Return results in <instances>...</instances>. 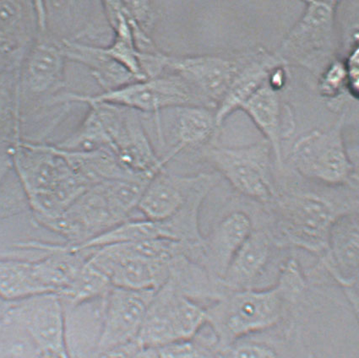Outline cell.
Listing matches in <instances>:
<instances>
[{
  "instance_id": "obj_33",
  "label": "cell",
  "mask_w": 359,
  "mask_h": 358,
  "mask_svg": "<svg viewBox=\"0 0 359 358\" xmlns=\"http://www.w3.org/2000/svg\"><path fill=\"white\" fill-rule=\"evenodd\" d=\"M20 352H22V347L20 345H8L0 343V358H10Z\"/></svg>"
},
{
  "instance_id": "obj_25",
  "label": "cell",
  "mask_w": 359,
  "mask_h": 358,
  "mask_svg": "<svg viewBox=\"0 0 359 358\" xmlns=\"http://www.w3.org/2000/svg\"><path fill=\"white\" fill-rule=\"evenodd\" d=\"M158 349L160 358H222L218 339L206 323L191 338L175 341Z\"/></svg>"
},
{
  "instance_id": "obj_26",
  "label": "cell",
  "mask_w": 359,
  "mask_h": 358,
  "mask_svg": "<svg viewBox=\"0 0 359 358\" xmlns=\"http://www.w3.org/2000/svg\"><path fill=\"white\" fill-rule=\"evenodd\" d=\"M282 352L267 338L251 335L235 341L225 350L222 358H282Z\"/></svg>"
},
{
  "instance_id": "obj_32",
  "label": "cell",
  "mask_w": 359,
  "mask_h": 358,
  "mask_svg": "<svg viewBox=\"0 0 359 358\" xmlns=\"http://www.w3.org/2000/svg\"><path fill=\"white\" fill-rule=\"evenodd\" d=\"M12 303H13V301L4 298L0 295V333L8 325V315H9Z\"/></svg>"
},
{
  "instance_id": "obj_14",
  "label": "cell",
  "mask_w": 359,
  "mask_h": 358,
  "mask_svg": "<svg viewBox=\"0 0 359 358\" xmlns=\"http://www.w3.org/2000/svg\"><path fill=\"white\" fill-rule=\"evenodd\" d=\"M243 59L224 55L169 56L167 71L182 78L212 109L224 97Z\"/></svg>"
},
{
  "instance_id": "obj_20",
  "label": "cell",
  "mask_w": 359,
  "mask_h": 358,
  "mask_svg": "<svg viewBox=\"0 0 359 358\" xmlns=\"http://www.w3.org/2000/svg\"><path fill=\"white\" fill-rule=\"evenodd\" d=\"M262 131L273 152L276 166L283 170L282 143L285 133L278 92L266 81L252 97L241 106Z\"/></svg>"
},
{
  "instance_id": "obj_27",
  "label": "cell",
  "mask_w": 359,
  "mask_h": 358,
  "mask_svg": "<svg viewBox=\"0 0 359 358\" xmlns=\"http://www.w3.org/2000/svg\"><path fill=\"white\" fill-rule=\"evenodd\" d=\"M319 89L322 96L328 98L339 97L348 90V78L344 61L336 59L321 73Z\"/></svg>"
},
{
  "instance_id": "obj_3",
  "label": "cell",
  "mask_w": 359,
  "mask_h": 358,
  "mask_svg": "<svg viewBox=\"0 0 359 358\" xmlns=\"http://www.w3.org/2000/svg\"><path fill=\"white\" fill-rule=\"evenodd\" d=\"M337 188V187H335ZM280 191L266 207L274 217L271 233L278 248H296L324 256L332 226L342 216L358 212V189L344 191Z\"/></svg>"
},
{
  "instance_id": "obj_22",
  "label": "cell",
  "mask_w": 359,
  "mask_h": 358,
  "mask_svg": "<svg viewBox=\"0 0 359 358\" xmlns=\"http://www.w3.org/2000/svg\"><path fill=\"white\" fill-rule=\"evenodd\" d=\"M169 109L175 122L177 142L170 150L175 156L189 147L203 146L216 139L220 129L213 109L191 105Z\"/></svg>"
},
{
  "instance_id": "obj_18",
  "label": "cell",
  "mask_w": 359,
  "mask_h": 358,
  "mask_svg": "<svg viewBox=\"0 0 359 358\" xmlns=\"http://www.w3.org/2000/svg\"><path fill=\"white\" fill-rule=\"evenodd\" d=\"M280 65L286 64L278 55L263 50L243 57L241 67L228 92L215 109V118L219 129L225 119L234 111L241 109L266 83L271 72Z\"/></svg>"
},
{
  "instance_id": "obj_12",
  "label": "cell",
  "mask_w": 359,
  "mask_h": 358,
  "mask_svg": "<svg viewBox=\"0 0 359 358\" xmlns=\"http://www.w3.org/2000/svg\"><path fill=\"white\" fill-rule=\"evenodd\" d=\"M90 250L88 261L107 275L113 287L156 291L170 277L171 263L151 261L131 254L121 244Z\"/></svg>"
},
{
  "instance_id": "obj_31",
  "label": "cell",
  "mask_w": 359,
  "mask_h": 358,
  "mask_svg": "<svg viewBox=\"0 0 359 358\" xmlns=\"http://www.w3.org/2000/svg\"><path fill=\"white\" fill-rule=\"evenodd\" d=\"M26 52L18 53H8L0 51V74L6 71L12 64L22 60Z\"/></svg>"
},
{
  "instance_id": "obj_4",
  "label": "cell",
  "mask_w": 359,
  "mask_h": 358,
  "mask_svg": "<svg viewBox=\"0 0 359 358\" xmlns=\"http://www.w3.org/2000/svg\"><path fill=\"white\" fill-rule=\"evenodd\" d=\"M345 115L327 130H312L294 143L290 162L304 178L328 187L358 189L356 166L346 151L344 137Z\"/></svg>"
},
{
  "instance_id": "obj_19",
  "label": "cell",
  "mask_w": 359,
  "mask_h": 358,
  "mask_svg": "<svg viewBox=\"0 0 359 358\" xmlns=\"http://www.w3.org/2000/svg\"><path fill=\"white\" fill-rule=\"evenodd\" d=\"M61 42L66 60L88 67L94 79L103 90L102 92H111L138 81L133 74L110 55L106 47L76 41L62 40Z\"/></svg>"
},
{
  "instance_id": "obj_17",
  "label": "cell",
  "mask_w": 359,
  "mask_h": 358,
  "mask_svg": "<svg viewBox=\"0 0 359 358\" xmlns=\"http://www.w3.org/2000/svg\"><path fill=\"white\" fill-rule=\"evenodd\" d=\"M275 245L270 230L253 229L234 254L221 283L226 292L255 289Z\"/></svg>"
},
{
  "instance_id": "obj_6",
  "label": "cell",
  "mask_w": 359,
  "mask_h": 358,
  "mask_svg": "<svg viewBox=\"0 0 359 358\" xmlns=\"http://www.w3.org/2000/svg\"><path fill=\"white\" fill-rule=\"evenodd\" d=\"M86 104L97 113L111 151L127 170L137 175H155L172 160L170 155H156L137 111L107 102Z\"/></svg>"
},
{
  "instance_id": "obj_8",
  "label": "cell",
  "mask_w": 359,
  "mask_h": 358,
  "mask_svg": "<svg viewBox=\"0 0 359 358\" xmlns=\"http://www.w3.org/2000/svg\"><path fill=\"white\" fill-rule=\"evenodd\" d=\"M271 154L273 152L266 139L247 146H213L204 151L205 158L235 191L265 205L278 193L272 174Z\"/></svg>"
},
{
  "instance_id": "obj_9",
  "label": "cell",
  "mask_w": 359,
  "mask_h": 358,
  "mask_svg": "<svg viewBox=\"0 0 359 358\" xmlns=\"http://www.w3.org/2000/svg\"><path fill=\"white\" fill-rule=\"evenodd\" d=\"M65 99L74 102H107L126 106L142 113H154L180 106H201L209 108L206 102L182 78L171 72L145 81L132 82L121 88L94 96L68 92Z\"/></svg>"
},
{
  "instance_id": "obj_28",
  "label": "cell",
  "mask_w": 359,
  "mask_h": 358,
  "mask_svg": "<svg viewBox=\"0 0 359 358\" xmlns=\"http://www.w3.org/2000/svg\"><path fill=\"white\" fill-rule=\"evenodd\" d=\"M131 18L144 31L150 34L154 22V11L148 1H123Z\"/></svg>"
},
{
  "instance_id": "obj_29",
  "label": "cell",
  "mask_w": 359,
  "mask_h": 358,
  "mask_svg": "<svg viewBox=\"0 0 359 358\" xmlns=\"http://www.w3.org/2000/svg\"><path fill=\"white\" fill-rule=\"evenodd\" d=\"M358 43L353 45L348 57L344 61L346 78H348V90L355 99L359 95V49Z\"/></svg>"
},
{
  "instance_id": "obj_15",
  "label": "cell",
  "mask_w": 359,
  "mask_h": 358,
  "mask_svg": "<svg viewBox=\"0 0 359 358\" xmlns=\"http://www.w3.org/2000/svg\"><path fill=\"white\" fill-rule=\"evenodd\" d=\"M358 212L346 214L333 224L327 252L320 259L322 267L344 291L358 315Z\"/></svg>"
},
{
  "instance_id": "obj_7",
  "label": "cell",
  "mask_w": 359,
  "mask_h": 358,
  "mask_svg": "<svg viewBox=\"0 0 359 358\" xmlns=\"http://www.w3.org/2000/svg\"><path fill=\"white\" fill-rule=\"evenodd\" d=\"M206 322L205 308L168 280L155 292L137 339L144 347L159 348L191 338Z\"/></svg>"
},
{
  "instance_id": "obj_11",
  "label": "cell",
  "mask_w": 359,
  "mask_h": 358,
  "mask_svg": "<svg viewBox=\"0 0 359 358\" xmlns=\"http://www.w3.org/2000/svg\"><path fill=\"white\" fill-rule=\"evenodd\" d=\"M155 292L110 288L102 300L100 329L90 358L137 339Z\"/></svg>"
},
{
  "instance_id": "obj_13",
  "label": "cell",
  "mask_w": 359,
  "mask_h": 358,
  "mask_svg": "<svg viewBox=\"0 0 359 358\" xmlns=\"http://www.w3.org/2000/svg\"><path fill=\"white\" fill-rule=\"evenodd\" d=\"M220 180L217 172L182 176L169 174L164 168L148 184L137 209L147 219H168L198 193H210Z\"/></svg>"
},
{
  "instance_id": "obj_5",
  "label": "cell",
  "mask_w": 359,
  "mask_h": 358,
  "mask_svg": "<svg viewBox=\"0 0 359 358\" xmlns=\"http://www.w3.org/2000/svg\"><path fill=\"white\" fill-rule=\"evenodd\" d=\"M339 4L305 1L303 15L284 39L276 55L286 64H299L320 76L337 59L335 19Z\"/></svg>"
},
{
  "instance_id": "obj_10",
  "label": "cell",
  "mask_w": 359,
  "mask_h": 358,
  "mask_svg": "<svg viewBox=\"0 0 359 358\" xmlns=\"http://www.w3.org/2000/svg\"><path fill=\"white\" fill-rule=\"evenodd\" d=\"M16 324L26 332L40 355L55 354L72 358L67 338L65 304L57 294H43L13 301L8 325Z\"/></svg>"
},
{
  "instance_id": "obj_23",
  "label": "cell",
  "mask_w": 359,
  "mask_h": 358,
  "mask_svg": "<svg viewBox=\"0 0 359 358\" xmlns=\"http://www.w3.org/2000/svg\"><path fill=\"white\" fill-rule=\"evenodd\" d=\"M112 287L107 275L86 259L73 282L59 295L65 307L72 308L102 298Z\"/></svg>"
},
{
  "instance_id": "obj_24",
  "label": "cell",
  "mask_w": 359,
  "mask_h": 358,
  "mask_svg": "<svg viewBox=\"0 0 359 358\" xmlns=\"http://www.w3.org/2000/svg\"><path fill=\"white\" fill-rule=\"evenodd\" d=\"M22 60L0 74V135H20L19 78Z\"/></svg>"
},
{
  "instance_id": "obj_16",
  "label": "cell",
  "mask_w": 359,
  "mask_h": 358,
  "mask_svg": "<svg viewBox=\"0 0 359 358\" xmlns=\"http://www.w3.org/2000/svg\"><path fill=\"white\" fill-rule=\"evenodd\" d=\"M253 229L252 220L247 213L229 214L205 237L198 265L203 267L210 277L221 282L234 254Z\"/></svg>"
},
{
  "instance_id": "obj_21",
  "label": "cell",
  "mask_w": 359,
  "mask_h": 358,
  "mask_svg": "<svg viewBox=\"0 0 359 358\" xmlns=\"http://www.w3.org/2000/svg\"><path fill=\"white\" fill-rule=\"evenodd\" d=\"M36 34L33 2L0 1V51L27 52Z\"/></svg>"
},
{
  "instance_id": "obj_2",
  "label": "cell",
  "mask_w": 359,
  "mask_h": 358,
  "mask_svg": "<svg viewBox=\"0 0 359 358\" xmlns=\"http://www.w3.org/2000/svg\"><path fill=\"white\" fill-rule=\"evenodd\" d=\"M36 34L20 69V134L39 128L50 132L69 112L60 97L65 88V60L61 40L48 31L45 3L35 1Z\"/></svg>"
},
{
  "instance_id": "obj_34",
  "label": "cell",
  "mask_w": 359,
  "mask_h": 358,
  "mask_svg": "<svg viewBox=\"0 0 359 358\" xmlns=\"http://www.w3.org/2000/svg\"><path fill=\"white\" fill-rule=\"evenodd\" d=\"M134 358H160L158 349L142 345L136 352Z\"/></svg>"
},
{
  "instance_id": "obj_30",
  "label": "cell",
  "mask_w": 359,
  "mask_h": 358,
  "mask_svg": "<svg viewBox=\"0 0 359 358\" xmlns=\"http://www.w3.org/2000/svg\"><path fill=\"white\" fill-rule=\"evenodd\" d=\"M142 347L137 339L118 345L95 355L93 358H134L138 350Z\"/></svg>"
},
{
  "instance_id": "obj_1",
  "label": "cell",
  "mask_w": 359,
  "mask_h": 358,
  "mask_svg": "<svg viewBox=\"0 0 359 358\" xmlns=\"http://www.w3.org/2000/svg\"><path fill=\"white\" fill-rule=\"evenodd\" d=\"M305 288L299 263L291 258L280 267L274 285L266 289L226 292L206 307L208 324L222 352L235 341L272 330L290 318Z\"/></svg>"
}]
</instances>
